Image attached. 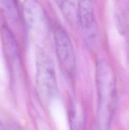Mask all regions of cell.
<instances>
[{"instance_id":"obj_1","label":"cell","mask_w":129,"mask_h":130,"mask_svg":"<svg viewBox=\"0 0 129 130\" xmlns=\"http://www.w3.org/2000/svg\"><path fill=\"white\" fill-rule=\"evenodd\" d=\"M96 82L97 92V129L110 130L117 105V87L115 73L106 60L96 65Z\"/></svg>"},{"instance_id":"obj_2","label":"cell","mask_w":129,"mask_h":130,"mask_svg":"<svg viewBox=\"0 0 129 130\" xmlns=\"http://www.w3.org/2000/svg\"><path fill=\"white\" fill-rule=\"evenodd\" d=\"M36 88L38 96L44 104L53 100L58 91L56 75L53 60L44 50L39 48L35 56Z\"/></svg>"},{"instance_id":"obj_3","label":"cell","mask_w":129,"mask_h":130,"mask_svg":"<svg viewBox=\"0 0 129 130\" xmlns=\"http://www.w3.org/2000/svg\"><path fill=\"white\" fill-rule=\"evenodd\" d=\"M54 41L56 53L64 74L68 78L74 77L76 70V60L74 48L68 33L60 25L54 29Z\"/></svg>"},{"instance_id":"obj_4","label":"cell","mask_w":129,"mask_h":130,"mask_svg":"<svg viewBox=\"0 0 129 130\" xmlns=\"http://www.w3.org/2000/svg\"><path fill=\"white\" fill-rule=\"evenodd\" d=\"M22 15L26 26L35 35L44 38L49 29V20L44 7L38 0H24Z\"/></svg>"},{"instance_id":"obj_5","label":"cell","mask_w":129,"mask_h":130,"mask_svg":"<svg viewBox=\"0 0 129 130\" xmlns=\"http://www.w3.org/2000/svg\"><path fill=\"white\" fill-rule=\"evenodd\" d=\"M77 20L89 41L94 40L97 29L92 0H79L77 7Z\"/></svg>"},{"instance_id":"obj_6","label":"cell","mask_w":129,"mask_h":130,"mask_svg":"<svg viewBox=\"0 0 129 130\" xmlns=\"http://www.w3.org/2000/svg\"><path fill=\"white\" fill-rule=\"evenodd\" d=\"M1 37L4 50L12 71L20 73L21 71V59L18 44L10 29L4 27L1 29Z\"/></svg>"},{"instance_id":"obj_7","label":"cell","mask_w":129,"mask_h":130,"mask_svg":"<svg viewBox=\"0 0 129 130\" xmlns=\"http://www.w3.org/2000/svg\"><path fill=\"white\" fill-rule=\"evenodd\" d=\"M67 21L73 24L77 20V8L73 0H54Z\"/></svg>"},{"instance_id":"obj_8","label":"cell","mask_w":129,"mask_h":130,"mask_svg":"<svg viewBox=\"0 0 129 130\" xmlns=\"http://www.w3.org/2000/svg\"><path fill=\"white\" fill-rule=\"evenodd\" d=\"M0 6L13 22H20L21 14L19 10L18 0H0Z\"/></svg>"},{"instance_id":"obj_9","label":"cell","mask_w":129,"mask_h":130,"mask_svg":"<svg viewBox=\"0 0 129 130\" xmlns=\"http://www.w3.org/2000/svg\"><path fill=\"white\" fill-rule=\"evenodd\" d=\"M70 130H84L82 117L74 105L72 107L70 113Z\"/></svg>"},{"instance_id":"obj_10","label":"cell","mask_w":129,"mask_h":130,"mask_svg":"<svg viewBox=\"0 0 129 130\" xmlns=\"http://www.w3.org/2000/svg\"><path fill=\"white\" fill-rule=\"evenodd\" d=\"M9 130H22L20 128H18V126H13L10 127V128Z\"/></svg>"},{"instance_id":"obj_11","label":"cell","mask_w":129,"mask_h":130,"mask_svg":"<svg viewBox=\"0 0 129 130\" xmlns=\"http://www.w3.org/2000/svg\"><path fill=\"white\" fill-rule=\"evenodd\" d=\"M0 130H5L3 126L2 123H1V120H0Z\"/></svg>"}]
</instances>
